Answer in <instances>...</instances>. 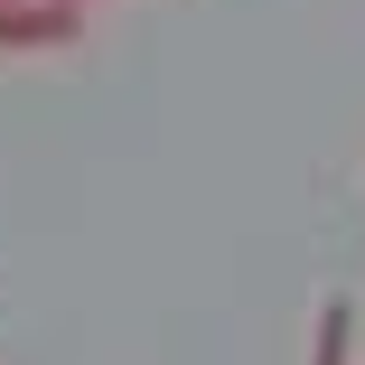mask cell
Returning <instances> with one entry per match:
<instances>
[{
  "mask_svg": "<svg viewBox=\"0 0 365 365\" xmlns=\"http://www.w3.org/2000/svg\"><path fill=\"white\" fill-rule=\"evenodd\" d=\"M76 10H94V0H76Z\"/></svg>",
  "mask_w": 365,
  "mask_h": 365,
  "instance_id": "3957f363",
  "label": "cell"
},
{
  "mask_svg": "<svg viewBox=\"0 0 365 365\" xmlns=\"http://www.w3.org/2000/svg\"><path fill=\"white\" fill-rule=\"evenodd\" d=\"M346 328H356V309L328 300V309H319V337H309V365H346Z\"/></svg>",
  "mask_w": 365,
  "mask_h": 365,
  "instance_id": "7a4b0ae2",
  "label": "cell"
},
{
  "mask_svg": "<svg viewBox=\"0 0 365 365\" xmlns=\"http://www.w3.org/2000/svg\"><path fill=\"white\" fill-rule=\"evenodd\" d=\"M76 38H85V10H76V0H10V10H0V56L76 47Z\"/></svg>",
  "mask_w": 365,
  "mask_h": 365,
  "instance_id": "6da1fadb",
  "label": "cell"
},
{
  "mask_svg": "<svg viewBox=\"0 0 365 365\" xmlns=\"http://www.w3.org/2000/svg\"><path fill=\"white\" fill-rule=\"evenodd\" d=\"M0 10H10V0H0Z\"/></svg>",
  "mask_w": 365,
  "mask_h": 365,
  "instance_id": "277c9868",
  "label": "cell"
}]
</instances>
